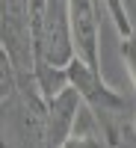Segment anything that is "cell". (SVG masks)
<instances>
[{
    "label": "cell",
    "instance_id": "6da1fadb",
    "mask_svg": "<svg viewBox=\"0 0 136 148\" xmlns=\"http://www.w3.org/2000/svg\"><path fill=\"white\" fill-rule=\"evenodd\" d=\"M0 51L12 59L21 83H36V42H33L30 0H0Z\"/></svg>",
    "mask_w": 136,
    "mask_h": 148
},
{
    "label": "cell",
    "instance_id": "3957f363",
    "mask_svg": "<svg viewBox=\"0 0 136 148\" xmlns=\"http://www.w3.org/2000/svg\"><path fill=\"white\" fill-rule=\"evenodd\" d=\"M101 9L107 12L104 0H71L74 51L98 71H101Z\"/></svg>",
    "mask_w": 136,
    "mask_h": 148
},
{
    "label": "cell",
    "instance_id": "7a4b0ae2",
    "mask_svg": "<svg viewBox=\"0 0 136 148\" xmlns=\"http://www.w3.org/2000/svg\"><path fill=\"white\" fill-rule=\"evenodd\" d=\"M36 42V68H65L74 51L71 33V0H44L42 21L33 33Z\"/></svg>",
    "mask_w": 136,
    "mask_h": 148
},
{
    "label": "cell",
    "instance_id": "52a82bcc",
    "mask_svg": "<svg viewBox=\"0 0 136 148\" xmlns=\"http://www.w3.org/2000/svg\"><path fill=\"white\" fill-rule=\"evenodd\" d=\"M121 59H124V68H127V77L136 89V33L121 39Z\"/></svg>",
    "mask_w": 136,
    "mask_h": 148
},
{
    "label": "cell",
    "instance_id": "277c9868",
    "mask_svg": "<svg viewBox=\"0 0 136 148\" xmlns=\"http://www.w3.org/2000/svg\"><path fill=\"white\" fill-rule=\"evenodd\" d=\"M83 113V98L74 86H65L62 92L47 98V148H59L74 130Z\"/></svg>",
    "mask_w": 136,
    "mask_h": 148
},
{
    "label": "cell",
    "instance_id": "ba28073f",
    "mask_svg": "<svg viewBox=\"0 0 136 148\" xmlns=\"http://www.w3.org/2000/svg\"><path fill=\"white\" fill-rule=\"evenodd\" d=\"M133 136H136V116H133Z\"/></svg>",
    "mask_w": 136,
    "mask_h": 148
},
{
    "label": "cell",
    "instance_id": "8992f818",
    "mask_svg": "<svg viewBox=\"0 0 136 148\" xmlns=\"http://www.w3.org/2000/svg\"><path fill=\"white\" fill-rule=\"evenodd\" d=\"M104 6H107V18L115 24V30H118L121 39H127V36L136 33V24H133V18H130L124 0H104Z\"/></svg>",
    "mask_w": 136,
    "mask_h": 148
},
{
    "label": "cell",
    "instance_id": "5b68a950",
    "mask_svg": "<svg viewBox=\"0 0 136 148\" xmlns=\"http://www.w3.org/2000/svg\"><path fill=\"white\" fill-rule=\"evenodd\" d=\"M59 148H109L107 139H104V130L98 125V119L83 101V113H80V121H77V130L59 145Z\"/></svg>",
    "mask_w": 136,
    "mask_h": 148
}]
</instances>
